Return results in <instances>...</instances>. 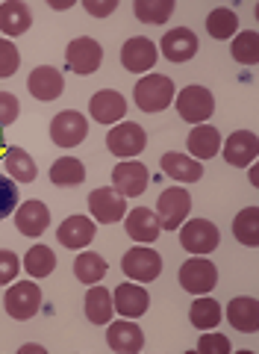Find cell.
<instances>
[{
    "instance_id": "obj_1",
    "label": "cell",
    "mask_w": 259,
    "mask_h": 354,
    "mask_svg": "<svg viewBox=\"0 0 259 354\" xmlns=\"http://www.w3.org/2000/svg\"><path fill=\"white\" fill-rule=\"evenodd\" d=\"M174 80L165 74H148L136 83V104L144 113H160L174 101Z\"/></svg>"
},
{
    "instance_id": "obj_2",
    "label": "cell",
    "mask_w": 259,
    "mask_h": 354,
    "mask_svg": "<svg viewBox=\"0 0 259 354\" xmlns=\"http://www.w3.org/2000/svg\"><path fill=\"white\" fill-rule=\"evenodd\" d=\"M215 283H218V269L207 257H200V254L180 266V286H183L186 292L207 295L215 290Z\"/></svg>"
},
{
    "instance_id": "obj_3",
    "label": "cell",
    "mask_w": 259,
    "mask_h": 354,
    "mask_svg": "<svg viewBox=\"0 0 259 354\" xmlns=\"http://www.w3.org/2000/svg\"><path fill=\"white\" fill-rule=\"evenodd\" d=\"M174 101H177L180 118L191 121V124H204L212 115V109H215V97L204 86H186L180 95H174Z\"/></svg>"
},
{
    "instance_id": "obj_4",
    "label": "cell",
    "mask_w": 259,
    "mask_h": 354,
    "mask_svg": "<svg viewBox=\"0 0 259 354\" xmlns=\"http://www.w3.org/2000/svg\"><path fill=\"white\" fill-rule=\"evenodd\" d=\"M189 209H191V195L183 186H171L156 201V218H160V225L165 230H177L189 218Z\"/></svg>"
},
{
    "instance_id": "obj_5",
    "label": "cell",
    "mask_w": 259,
    "mask_h": 354,
    "mask_svg": "<svg viewBox=\"0 0 259 354\" xmlns=\"http://www.w3.org/2000/svg\"><path fill=\"white\" fill-rule=\"evenodd\" d=\"M121 269H124V274H127L130 281L151 283V281L160 278L162 257L153 248H130L127 254H124V260H121Z\"/></svg>"
},
{
    "instance_id": "obj_6",
    "label": "cell",
    "mask_w": 259,
    "mask_h": 354,
    "mask_svg": "<svg viewBox=\"0 0 259 354\" xmlns=\"http://www.w3.org/2000/svg\"><path fill=\"white\" fill-rule=\"evenodd\" d=\"M180 227H183L180 230V242H183V248L191 254H209V251H215L221 242L218 227L212 225L209 218H189V225L183 221Z\"/></svg>"
},
{
    "instance_id": "obj_7",
    "label": "cell",
    "mask_w": 259,
    "mask_h": 354,
    "mask_svg": "<svg viewBox=\"0 0 259 354\" xmlns=\"http://www.w3.org/2000/svg\"><path fill=\"white\" fill-rule=\"evenodd\" d=\"M3 304H6V313L18 319V322H27V319H32L39 313V307H41V290L36 283H15V286H9V292L3 298Z\"/></svg>"
},
{
    "instance_id": "obj_8",
    "label": "cell",
    "mask_w": 259,
    "mask_h": 354,
    "mask_svg": "<svg viewBox=\"0 0 259 354\" xmlns=\"http://www.w3.org/2000/svg\"><path fill=\"white\" fill-rule=\"evenodd\" d=\"M144 145H148V133H144V127L133 124V121L115 124L106 133V148L115 157H136V153L144 151Z\"/></svg>"
},
{
    "instance_id": "obj_9",
    "label": "cell",
    "mask_w": 259,
    "mask_h": 354,
    "mask_svg": "<svg viewBox=\"0 0 259 354\" xmlns=\"http://www.w3.org/2000/svg\"><path fill=\"white\" fill-rule=\"evenodd\" d=\"M88 209H92V216L100 225H112V221H121L127 216V201H124V195L115 186H100V189L88 195Z\"/></svg>"
},
{
    "instance_id": "obj_10",
    "label": "cell",
    "mask_w": 259,
    "mask_h": 354,
    "mask_svg": "<svg viewBox=\"0 0 259 354\" xmlns=\"http://www.w3.org/2000/svg\"><path fill=\"white\" fill-rule=\"evenodd\" d=\"M86 136H88V121L80 113H74V109H65V113H59L50 121V139L59 148L80 145Z\"/></svg>"
},
{
    "instance_id": "obj_11",
    "label": "cell",
    "mask_w": 259,
    "mask_h": 354,
    "mask_svg": "<svg viewBox=\"0 0 259 354\" xmlns=\"http://www.w3.org/2000/svg\"><path fill=\"white\" fill-rule=\"evenodd\" d=\"M100 59H104V48L88 36L74 39L68 44V50H65V62H68V68L74 74H95L100 68Z\"/></svg>"
},
{
    "instance_id": "obj_12",
    "label": "cell",
    "mask_w": 259,
    "mask_h": 354,
    "mask_svg": "<svg viewBox=\"0 0 259 354\" xmlns=\"http://www.w3.org/2000/svg\"><path fill=\"white\" fill-rule=\"evenodd\" d=\"M112 183H115V189L127 198H139L144 189H148L151 183V174L144 169L142 162H118L115 171H112Z\"/></svg>"
},
{
    "instance_id": "obj_13",
    "label": "cell",
    "mask_w": 259,
    "mask_h": 354,
    "mask_svg": "<svg viewBox=\"0 0 259 354\" xmlns=\"http://www.w3.org/2000/svg\"><path fill=\"white\" fill-rule=\"evenodd\" d=\"M256 153H259V139L251 130H236L233 136L224 142V160L236 165V169H247V165L256 160Z\"/></svg>"
},
{
    "instance_id": "obj_14",
    "label": "cell",
    "mask_w": 259,
    "mask_h": 354,
    "mask_svg": "<svg viewBox=\"0 0 259 354\" xmlns=\"http://www.w3.org/2000/svg\"><path fill=\"white\" fill-rule=\"evenodd\" d=\"M27 88L36 101H56V97L65 92V80L53 65H39V68L30 74Z\"/></svg>"
},
{
    "instance_id": "obj_15",
    "label": "cell",
    "mask_w": 259,
    "mask_h": 354,
    "mask_svg": "<svg viewBox=\"0 0 259 354\" xmlns=\"http://www.w3.org/2000/svg\"><path fill=\"white\" fill-rule=\"evenodd\" d=\"M112 304L124 319H139L151 304V295L144 292L142 283H121L115 292H112Z\"/></svg>"
},
{
    "instance_id": "obj_16",
    "label": "cell",
    "mask_w": 259,
    "mask_h": 354,
    "mask_svg": "<svg viewBox=\"0 0 259 354\" xmlns=\"http://www.w3.org/2000/svg\"><path fill=\"white\" fill-rule=\"evenodd\" d=\"M124 227H127V236L136 239L139 245H142V242H153L156 236L162 234L160 218H156V213H153V209H148V207L130 209L127 218H124Z\"/></svg>"
},
{
    "instance_id": "obj_17",
    "label": "cell",
    "mask_w": 259,
    "mask_h": 354,
    "mask_svg": "<svg viewBox=\"0 0 259 354\" xmlns=\"http://www.w3.org/2000/svg\"><path fill=\"white\" fill-rule=\"evenodd\" d=\"M121 62H124V68L133 74L151 71L156 65V44L151 39H130L121 48Z\"/></svg>"
},
{
    "instance_id": "obj_18",
    "label": "cell",
    "mask_w": 259,
    "mask_h": 354,
    "mask_svg": "<svg viewBox=\"0 0 259 354\" xmlns=\"http://www.w3.org/2000/svg\"><path fill=\"white\" fill-rule=\"evenodd\" d=\"M88 113H92L97 124H115V121H121L124 113H127V101H124L118 92H112V88H104V92H97L92 101H88Z\"/></svg>"
},
{
    "instance_id": "obj_19",
    "label": "cell",
    "mask_w": 259,
    "mask_h": 354,
    "mask_svg": "<svg viewBox=\"0 0 259 354\" xmlns=\"http://www.w3.org/2000/svg\"><path fill=\"white\" fill-rule=\"evenodd\" d=\"M162 53L171 62H186L198 53V36L189 27H174L162 36Z\"/></svg>"
},
{
    "instance_id": "obj_20",
    "label": "cell",
    "mask_w": 259,
    "mask_h": 354,
    "mask_svg": "<svg viewBox=\"0 0 259 354\" xmlns=\"http://www.w3.org/2000/svg\"><path fill=\"white\" fill-rule=\"evenodd\" d=\"M106 342L118 354H139L144 348V334L136 322H115L106 330Z\"/></svg>"
},
{
    "instance_id": "obj_21",
    "label": "cell",
    "mask_w": 259,
    "mask_h": 354,
    "mask_svg": "<svg viewBox=\"0 0 259 354\" xmlns=\"http://www.w3.org/2000/svg\"><path fill=\"white\" fill-rule=\"evenodd\" d=\"M95 230L97 225L92 218H86V216H68L59 225V230H56V236H59V242L65 248H86L88 242L95 239Z\"/></svg>"
},
{
    "instance_id": "obj_22",
    "label": "cell",
    "mask_w": 259,
    "mask_h": 354,
    "mask_svg": "<svg viewBox=\"0 0 259 354\" xmlns=\"http://www.w3.org/2000/svg\"><path fill=\"white\" fill-rule=\"evenodd\" d=\"M162 171L168 177H174L180 183H195L204 177V165L200 160L189 157V153H177V151H165L162 153Z\"/></svg>"
},
{
    "instance_id": "obj_23",
    "label": "cell",
    "mask_w": 259,
    "mask_h": 354,
    "mask_svg": "<svg viewBox=\"0 0 259 354\" xmlns=\"http://www.w3.org/2000/svg\"><path fill=\"white\" fill-rule=\"evenodd\" d=\"M48 221H50V209H48V204L44 201H24V207L18 209V216H15V225H18V230L24 236H41L44 230H48Z\"/></svg>"
},
{
    "instance_id": "obj_24",
    "label": "cell",
    "mask_w": 259,
    "mask_h": 354,
    "mask_svg": "<svg viewBox=\"0 0 259 354\" xmlns=\"http://www.w3.org/2000/svg\"><path fill=\"white\" fill-rule=\"evenodd\" d=\"M227 319L236 330H242V334H253L259 328V301L256 298H233L227 304Z\"/></svg>"
},
{
    "instance_id": "obj_25",
    "label": "cell",
    "mask_w": 259,
    "mask_h": 354,
    "mask_svg": "<svg viewBox=\"0 0 259 354\" xmlns=\"http://www.w3.org/2000/svg\"><path fill=\"white\" fill-rule=\"evenodd\" d=\"M30 24H32V15L27 3H21V0L0 3V32H6V36H24Z\"/></svg>"
},
{
    "instance_id": "obj_26",
    "label": "cell",
    "mask_w": 259,
    "mask_h": 354,
    "mask_svg": "<svg viewBox=\"0 0 259 354\" xmlns=\"http://www.w3.org/2000/svg\"><path fill=\"white\" fill-rule=\"evenodd\" d=\"M221 151V133L209 124H198L189 133V153H195V160H209Z\"/></svg>"
},
{
    "instance_id": "obj_27",
    "label": "cell",
    "mask_w": 259,
    "mask_h": 354,
    "mask_svg": "<svg viewBox=\"0 0 259 354\" xmlns=\"http://www.w3.org/2000/svg\"><path fill=\"white\" fill-rule=\"evenodd\" d=\"M112 310H115V304H112L109 290H104V286H92V290L86 292V319L92 325H106L112 319Z\"/></svg>"
},
{
    "instance_id": "obj_28",
    "label": "cell",
    "mask_w": 259,
    "mask_h": 354,
    "mask_svg": "<svg viewBox=\"0 0 259 354\" xmlns=\"http://www.w3.org/2000/svg\"><path fill=\"white\" fill-rule=\"evenodd\" d=\"M6 171L18 183H32L36 180V174H39L36 162H32V157L24 148H9L6 151Z\"/></svg>"
},
{
    "instance_id": "obj_29",
    "label": "cell",
    "mask_w": 259,
    "mask_h": 354,
    "mask_svg": "<svg viewBox=\"0 0 259 354\" xmlns=\"http://www.w3.org/2000/svg\"><path fill=\"white\" fill-rule=\"evenodd\" d=\"M74 274H77V281L80 283L95 286L106 274V260L100 257V254H95V251H83L80 257L74 260Z\"/></svg>"
},
{
    "instance_id": "obj_30",
    "label": "cell",
    "mask_w": 259,
    "mask_h": 354,
    "mask_svg": "<svg viewBox=\"0 0 259 354\" xmlns=\"http://www.w3.org/2000/svg\"><path fill=\"white\" fill-rule=\"evenodd\" d=\"M50 180L56 186H77L86 180V165L77 157H62L50 165Z\"/></svg>"
},
{
    "instance_id": "obj_31",
    "label": "cell",
    "mask_w": 259,
    "mask_h": 354,
    "mask_svg": "<svg viewBox=\"0 0 259 354\" xmlns=\"http://www.w3.org/2000/svg\"><path fill=\"white\" fill-rule=\"evenodd\" d=\"M236 30H239V15H236L233 9L218 6L207 15V32L212 39H230V36H236Z\"/></svg>"
},
{
    "instance_id": "obj_32",
    "label": "cell",
    "mask_w": 259,
    "mask_h": 354,
    "mask_svg": "<svg viewBox=\"0 0 259 354\" xmlns=\"http://www.w3.org/2000/svg\"><path fill=\"white\" fill-rule=\"evenodd\" d=\"M133 12L144 24H165L174 15V0H136Z\"/></svg>"
},
{
    "instance_id": "obj_33",
    "label": "cell",
    "mask_w": 259,
    "mask_h": 354,
    "mask_svg": "<svg viewBox=\"0 0 259 354\" xmlns=\"http://www.w3.org/2000/svg\"><path fill=\"white\" fill-rule=\"evenodd\" d=\"M233 234L242 245H259V209L247 207L233 221Z\"/></svg>"
},
{
    "instance_id": "obj_34",
    "label": "cell",
    "mask_w": 259,
    "mask_h": 354,
    "mask_svg": "<svg viewBox=\"0 0 259 354\" xmlns=\"http://www.w3.org/2000/svg\"><path fill=\"white\" fill-rule=\"evenodd\" d=\"M24 269L32 274V278H48V274L56 269V254L48 245H32L24 257Z\"/></svg>"
},
{
    "instance_id": "obj_35",
    "label": "cell",
    "mask_w": 259,
    "mask_h": 354,
    "mask_svg": "<svg viewBox=\"0 0 259 354\" xmlns=\"http://www.w3.org/2000/svg\"><path fill=\"white\" fill-rule=\"evenodd\" d=\"M221 322V304L215 298H198L195 304H191V325L200 328V330H209Z\"/></svg>"
},
{
    "instance_id": "obj_36",
    "label": "cell",
    "mask_w": 259,
    "mask_h": 354,
    "mask_svg": "<svg viewBox=\"0 0 259 354\" xmlns=\"http://www.w3.org/2000/svg\"><path fill=\"white\" fill-rule=\"evenodd\" d=\"M233 59L236 62H242V65H256L259 62V36L253 30H244L236 36L233 41Z\"/></svg>"
},
{
    "instance_id": "obj_37",
    "label": "cell",
    "mask_w": 259,
    "mask_h": 354,
    "mask_svg": "<svg viewBox=\"0 0 259 354\" xmlns=\"http://www.w3.org/2000/svg\"><path fill=\"white\" fill-rule=\"evenodd\" d=\"M18 201H21V198H18L15 180H12V177H0V221L15 213Z\"/></svg>"
},
{
    "instance_id": "obj_38",
    "label": "cell",
    "mask_w": 259,
    "mask_h": 354,
    "mask_svg": "<svg viewBox=\"0 0 259 354\" xmlns=\"http://www.w3.org/2000/svg\"><path fill=\"white\" fill-rule=\"evenodd\" d=\"M21 65V53L9 39H0V77H12Z\"/></svg>"
},
{
    "instance_id": "obj_39",
    "label": "cell",
    "mask_w": 259,
    "mask_h": 354,
    "mask_svg": "<svg viewBox=\"0 0 259 354\" xmlns=\"http://www.w3.org/2000/svg\"><path fill=\"white\" fill-rule=\"evenodd\" d=\"M200 354H230V339L224 334H204L198 339Z\"/></svg>"
},
{
    "instance_id": "obj_40",
    "label": "cell",
    "mask_w": 259,
    "mask_h": 354,
    "mask_svg": "<svg viewBox=\"0 0 259 354\" xmlns=\"http://www.w3.org/2000/svg\"><path fill=\"white\" fill-rule=\"evenodd\" d=\"M18 113H21L18 97L9 95V92H0V127H9V124H12V121L18 118Z\"/></svg>"
},
{
    "instance_id": "obj_41",
    "label": "cell",
    "mask_w": 259,
    "mask_h": 354,
    "mask_svg": "<svg viewBox=\"0 0 259 354\" xmlns=\"http://www.w3.org/2000/svg\"><path fill=\"white\" fill-rule=\"evenodd\" d=\"M18 269H21V260L15 257L12 251H0V286L3 283H12L15 281V274H18Z\"/></svg>"
},
{
    "instance_id": "obj_42",
    "label": "cell",
    "mask_w": 259,
    "mask_h": 354,
    "mask_svg": "<svg viewBox=\"0 0 259 354\" xmlns=\"http://www.w3.org/2000/svg\"><path fill=\"white\" fill-rule=\"evenodd\" d=\"M83 6H86V12H92L95 18H104V15H109L118 3H115V0H106V3H100V0H86Z\"/></svg>"
}]
</instances>
